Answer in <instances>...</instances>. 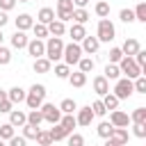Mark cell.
Segmentation results:
<instances>
[{
  "instance_id": "cell-30",
  "label": "cell",
  "mask_w": 146,
  "mask_h": 146,
  "mask_svg": "<svg viewBox=\"0 0 146 146\" xmlns=\"http://www.w3.org/2000/svg\"><path fill=\"white\" fill-rule=\"evenodd\" d=\"M130 123H146V107H135L130 114Z\"/></svg>"
},
{
  "instance_id": "cell-23",
  "label": "cell",
  "mask_w": 146,
  "mask_h": 146,
  "mask_svg": "<svg viewBox=\"0 0 146 146\" xmlns=\"http://www.w3.org/2000/svg\"><path fill=\"white\" fill-rule=\"evenodd\" d=\"M52 68V62L50 59H46V57H36L34 59V71L36 73H48Z\"/></svg>"
},
{
  "instance_id": "cell-55",
  "label": "cell",
  "mask_w": 146,
  "mask_h": 146,
  "mask_svg": "<svg viewBox=\"0 0 146 146\" xmlns=\"http://www.w3.org/2000/svg\"><path fill=\"white\" fill-rule=\"evenodd\" d=\"M5 98H7V91H2V89H0V103H2Z\"/></svg>"
},
{
  "instance_id": "cell-1",
  "label": "cell",
  "mask_w": 146,
  "mask_h": 146,
  "mask_svg": "<svg viewBox=\"0 0 146 146\" xmlns=\"http://www.w3.org/2000/svg\"><path fill=\"white\" fill-rule=\"evenodd\" d=\"M62 52H64V41H62V36H50V39L46 41V52H43V57L50 59V62H57V59H62Z\"/></svg>"
},
{
  "instance_id": "cell-25",
  "label": "cell",
  "mask_w": 146,
  "mask_h": 146,
  "mask_svg": "<svg viewBox=\"0 0 146 146\" xmlns=\"http://www.w3.org/2000/svg\"><path fill=\"white\" fill-rule=\"evenodd\" d=\"M66 32V25L62 23V21H52V23H48V34H52V36H62Z\"/></svg>"
},
{
  "instance_id": "cell-57",
  "label": "cell",
  "mask_w": 146,
  "mask_h": 146,
  "mask_svg": "<svg viewBox=\"0 0 146 146\" xmlns=\"http://www.w3.org/2000/svg\"><path fill=\"white\" fill-rule=\"evenodd\" d=\"M0 146H5V139H0Z\"/></svg>"
},
{
  "instance_id": "cell-5",
  "label": "cell",
  "mask_w": 146,
  "mask_h": 146,
  "mask_svg": "<svg viewBox=\"0 0 146 146\" xmlns=\"http://www.w3.org/2000/svg\"><path fill=\"white\" fill-rule=\"evenodd\" d=\"M114 36H116V30H114L112 21H110V18H100V21H98V34H96V39L110 43Z\"/></svg>"
},
{
  "instance_id": "cell-8",
  "label": "cell",
  "mask_w": 146,
  "mask_h": 146,
  "mask_svg": "<svg viewBox=\"0 0 146 146\" xmlns=\"http://www.w3.org/2000/svg\"><path fill=\"white\" fill-rule=\"evenodd\" d=\"M110 123H112L114 128H128V123H130V114H125V112H121V110H112V114H110Z\"/></svg>"
},
{
  "instance_id": "cell-22",
  "label": "cell",
  "mask_w": 146,
  "mask_h": 146,
  "mask_svg": "<svg viewBox=\"0 0 146 146\" xmlns=\"http://www.w3.org/2000/svg\"><path fill=\"white\" fill-rule=\"evenodd\" d=\"M11 46H14V48H18V50H21V48H25V46H27V36H25V32L16 30V32L11 34Z\"/></svg>"
},
{
  "instance_id": "cell-6",
  "label": "cell",
  "mask_w": 146,
  "mask_h": 146,
  "mask_svg": "<svg viewBox=\"0 0 146 146\" xmlns=\"http://www.w3.org/2000/svg\"><path fill=\"white\" fill-rule=\"evenodd\" d=\"M119 100L121 98H130L132 94H135V87H132V80L130 78H119L116 80V84H114V91H112Z\"/></svg>"
},
{
  "instance_id": "cell-56",
  "label": "cell",
  "mask_w": 146,
  "mask_h": 146,
  "mask_svg": "<svg viewBox=\"0 0 146 146\" xmlns=\"http://www.w3.org/2000/svg\"><path fill=\"white\" fill-rule=\"evenodd\" d=\"M105 146H116V144H112V141H110V139H107V141H105Z\"/></svg>"
},
{
  "instance_id": "cell-13",
  "label": "cell",
  "mask_w": 146,
  "mask_h": 146,
  "mask_svg": "<svg viewBox=\"0 0 146 146\" xmlns=\"http://www.w3.org/2000/svg\"><path fill=\"white\" fill-rule=\"evenodd\" d=\"M94 91H96L98 96H105V94L110 91V80H107L105 75H96V78H94Z\"/></svg>"
},
{
  "instance_id": "cell-51",
  "label": "cell",
  "mask_w": 146,
  "mask_h": 146,
  "mask_svg": "<svg viewBox=\"0 0 146 146\" xmlns=\"http://www.w3.org/2000/svg\"><path fill=\"white\" fill-rule=\"evenodd\" d=\"M11 110H14V103H11L9 98H5V100L0 103V112H5V114H9Z\"/></svg>"
},
{
  "instance_id": "cell-52",
  "label": "cell",
  "mask_w": 146,
  "mask_h": 146,
  "mask_svg": "<svg viewBox=\"0 0 146 146\" xmlns=\"http://www.w3.org/2000/svg\"><path fill=\"white\" fill-rule=\"evenodd\" d=\"M16 7V0H0V9L2 11H9V9H14Z\"/></svg>"
},
{
  "instance_id": "cell-19",
  "label": "cell",
  "mask_w": 146,
  "mask_h": 146,
  "mask_svg": "<svg viewBox=\"0 0 146 146\" xmlns=\"http://www.w3.org/2000/svg\"><path fill=\"white\" fill-rule=\"evenodd\" d=\"M68 82H71V87H84L87 84V73H82V71H75V73H71L68 78H66Z\"/></svg>"
},
{
  "instance_id": "cell-32",
  "label": "cell",
  "mask_w": 146,
  "mask_h": 146,
  "mask_svg": "<svg viewBox=\"0 0 146 146\" xmlns=\"http://www.w3.org/2000/svg\"><path fill=\"white\" fill-rule=\"evenodd\" d=\"M36 144H39V146H52L50 132H48V130H39V132H36Z\"/></svg>"
},
{
  "instance_id": "cell-20",
  "label": "cell",
  "mask_w": 146,
  "mask_h": 146,
  "mask_svg": "<svg viewBox=\"0 0 146 146\" xmlns=\"http://www.w3.org/2000/svg\"><path fill=\"white\" fill-rule=\"evenodd\" d=\"M48 132H50L52 141H62V139H66V137H68V132L62 128V123H52V128H50Z\"/></svg>"
},
{
  "instance_id": "cell-12",
  "label": "cell",
  "mask_w": 146,
  "mask_h": 146,
  "mask_svg": "<svg viewBox=\"0 0 146 146\" xmlns=\"http://www.w3.org/2000/svg\"><path fill=\"white\" fill-rule=\"evenodd\" d=\"M75 121H78V125H91V121H94V112H91V107H89V105H87V107H80Z\"/></svg>"
},
{
  "instance_id": "cell-40",
  "label": "cell",
  "mask_w": 146,
  "mask_h": 146,
  "mask_svg": "<svg viewBox=\"0 0 146 146\" xmlns=\"http://www.w3.org/2000/svg\"><path fill=\"white\" fill-rule=\"evenodd\" d=\"M135 21L146 23V2H139V5H137V9H135Z\"/></svg>"
},
{
  "instance_id": "cell-43",
  "label": "cell",
  "mask_w": 146,
  "mask_h": 146,
  "mask_svg": "<svg viewBox=\"0 0 146 146\" xmlns=\"http://www.w3.org/2000/svg\"><path fill=\"white\" fill-rule=\"evenodd\" d=\"M132 59H135V64H137V66H141V68H144V66H146V50H141V48H139V50L132 55Z\"/></svg>"
},
{
  "instance_id": "cell-27",
  "label": "cell",
  "mask_w": 146,
  "mask_h": 146,
  "mask_svg": "<svg viewBox=\"0 0 146 146\" xmlns=\"http://www.w3.org/2000/svg\"><path fill=\"white\" fill-rule=\"evenodd\" d=\"M107 80H119L121 78V71H119V64H107L105 66V73H103Z\"/></svg>"
},
{
  "instance_id": "cell-45",
  "label": "cell",
  "mask_w": 146,
  "mask_h": 146,
  "mask_svg": "<svg viewBox=\"0 0 146 146\" xmlns=\"http://www.w3.org/2000/svg\"><path fill=\"white\" fill-rule=\"evenodd\" d=\"M96 14H98L100 18H107V16H110V5H107V2H98V5H96Z\"/></svg>"
},
{
  "instance_id": "cell-50",
  "label": "cell",
  "mask_w": 146,
  "mask_h": 146,
  "mask_svg": "<svg viewBox=\"0 0 146 146\" xmlns=\"http://www.w3.org/2000/svg\"><path fill=\"white\" fill-rule=\"evenodd\" d=\"M9 146H27V139H25L23 135H21V137H18V135H14V137L9 139Z\"/></svg>"
},
{
  "instance_id": "cell-21",
  "label": "cell",
  "mask_w": 146,
  "mask_h": 146,
  "mask_svg": "<svg viewBox=\"0 0 146 146\" xmlns=\"http://www.w3.org/2000/svg\"><path fill=\"white\" fill-rule=\"evenodd\" d=\"M71 21H75V23L84 25V23L89 21V11H87L84 7H78V9H73V14H71Z\"/></svg>"
},
{
  "instance_id": "cell-9",
  "label": "cell",
  "mask_w": 146,
  "mask_h": 146,
  "mask_svg": "<svg viewBox=\"0 0 146 146\" xmlns=\"http://www.w3.org/2000/svg\"><path fill=\"white\" fill-rule=\"evenodd\" d=\"M27 52L36 59V57H43V52H46V43H43V39H32V41H27Z\"/></svg>"
},
{
  "instance_id": "cell-58",
  "label": "cell",
  "mask_w": 146,
  "mask_h": 146,
  "mask_svg": "<svg viewBox=\"0 0 146 146\" xmlns=\"http://www.w3.org/2000/svg\"><path fill=\"white\" fill-rule=\"evenodd\" d=\"M16 2H30V0H16Z\"/></svg>"
},
{
  "instance_id": "cell-7",
  "label": "cell",
  "mask_w": 146,
  "mask_h": 146,
  "mask_svg": "<svg viewBox=\"0 0 146 146\" xmlns=\"http://www.w3.org/2000/svg\"><path fill=\"white\" fill-rule=\"evenodd\" d=\"M41 114H43V121H48V123H59V119H62V112H59V107H55L52 103H41Z\"/></svg>"
},
{
  "instance_id": "cell-11",
  "label": "cell",
  "mask_w": 146,
  "mask_h": 146,
  "mask_svg": "<svg viewBox=\"0 0 146 146\" xmlns=\"http://www.w3.org/2000/svg\"><path fill=\"white\" fill-rule=\"evenodd\" d=\"M80 48H82V52H87V55H94V52L100 48V41H98L96 36H89V34H87V36L82 39V46H80Z\"/></svg>"
},
{
  "instance_id": "cell-26",
  "label": "cell",
  "mask_w": 146,
  "mask_h": 146,
  "mask_svg": "<svg viewBox=\"0 0 146 146\" xmlns=\"http://www.w3.org/2000/svg\"><path fill=\"white\" fill-rule=\"evenodd\" d=\"M59 123H62V128H64L68 135H71V132H73V128L78 125V121H75V116H73V114H64V116L59 119Z\"/></svg>"
},
{
  "instance_id": "cell-38",
  "label": "cell",
  "mask_w": 146,
  "mask_h": 146,
  "mask_svg": "<svg viewBox=\"0 0 146 146\" xmlns=\"http://www.w3.org/2000/svg\"><path fill=\"white\" fill-rule=\"evenodd\" d=\"M91 112H94V116H105L107 114V110H105V105H103V100H94L91 105Z\"/></svg>"
},
{
  "instance_id": "cell-14",
  "label": "cell",
  "mask_w": 146,
  "mask_h": 146,
  "mask_svg": "<svg viewBox=\"0 0 146 146\" xmlns=\"http://www.w3.org/2000/svg\"><path fill=\"white\" fill-rule=\"evenodd\" d=\"M9 123H11L14 128H23V125L27 123V114L21 112V110H11V112H9Z\"/></svg>"
},
{
  "instance_id": "cell-17",
  "label": "cell",
  "mask_w": 146,
  "mask_h": 146,
  "mask_svg": "<svg viewBox=\"0 0 146 146\" xmlns=\"http://www.w3.org/2000/svg\"><path fill=\"white\" fill-rule=\"evenodd\" d=\"M139 48H141V46H139V41H137V39H125V43L121 46V52H123L125 57H132Z\"/></svg>"
},
{
  "instance_id": "cell-31",
  "label": "cell",
  "mask_w": 146,
  "mask_h": 146,
  "mask_svg": "<svg viewBox=\"0 0 146 146\" xmlns=\"http://www.w3.org/2000/svg\"><path fill=\"white\" fill-rule=\"evenodd\" d=\"M112 128H114V125H112L110 121H100V123H98V128H96V132H98V137L107 139V137H110V132H112Z\"/></svg>"
},
{
  "instance_id": "cell-53",
  "label": "cell",
  "mask_w": 146,
  "mask_h": 146,
  "mask_svg": "<svg viewBox=\"0 0 146 146\" xmlns=\"http://www.w3.org/2000/svg\"><path fill=\"white\" fill-rule=\"evenodd\" d=\"M7 21H9V16H7V11H2V9H0V30H2L5 25H7Z\"/></svg>"
},
{
  "instance_id": "cell-48",
  "label": "cell",
  "mask_w": 146,
  "mask_h": 146,
  "mask_svg": "<svg viewBox=\"0 0 146 146\" xmlns=\"http://www.w3.org/2000/svg\"><path fill=\"white\" fill-rule=\"evenodd\" d=\"M121 57H123L121 48H112V50H110V64H119V62H121Z\"/></svg>"
},
{
  "instance_id": "cell-54",
  "label": "cell",
  "mask_w": 146,
  "mask_h": 146,
  "mask_svg": "<svg viewBox=\"0 0 146 146\" xmlns=\"http://www.w3.org/2000/svg\"><path fill=\"white\" fill-rule=\"evenodd\" d=\"M89 0H73V7H87Z\"/></svg>"
},
{
  "instance_id": "cell-46",
  "label": "cell",
  "mask_w": 146,
  "mask_h": 146,
  "mask_svg": "<svg viewBox=\"0 0 146 146\" xmlns=\"http://www.w3.org/2000/svg\"><path fill=\"white\" fill-rule=\"evenodd\" d=\"M73 0H57V11H73Z\"/></svg>"
},
{
  "instance_id": "cell-24",
  "label": "cell",
  "mask_w": 146,
  "mask_h": 146,
  "mask_svg": "<svg viewBox=\"0 0 146 146\" xmlns=\"http://www.w3.org/2000/svg\"><path fill=\"white\" fill-rule=\"evenodd\" d=\"M39 23H43V25H48V23H52L55 21V11L50 9V7H43V9H39Z\"/></svg>"
},
{
  "instance_id": "cell-4",
  "label": "cell",
  "mask_w": 146,
  "mask_h": 146,
  "mask_svg": "<svg viewBox=\"0 0 146 146\" xmlns=\"http://www.w3.org/2000/svg\"><path fill=\"white\" fill-rule=\"evenodd\" d=\"M62 57H64V64H68V66L78 64L80 57H82V48H80V43H75V41L64 43V52H62Z\"/></svg>"
},
{
  "instance_id": "cell-47",
  "label": "cell",
  "mask_w": 146,
  "mask_h": 146,
  "mask_svg": "<svg viewBox=\"0 0 146 146\" xmlns=\"http://www.w3.org/2000/svg\"><path fill=\"white\" fill-rule=\"evenodd\" d=\"M119 18H121L123 23H132V21H135V11H132V9H121Z\"/></svg>"
},
{
  "instance_id": "cell-18",
  "label": "cell",
  "mask_w": 146,
  "mask_h": 146,
  "mask_svg": "<svg viewBox=\"0 0 146 146\" xmlns=\"http://www.w3.org/2000/svg\"><path fill=\"white\" fill-rule=\"evenodd\" d=\"M25 94H27L25 89H21V87H11V89L7 91V98H9L14 105H18V103H23V100H25Z\"/></svg>"
},
{
  "instance_id": "cell-36",
  "label": "cell",
  "mask_w": 146,
  "mask_h": 146,
  "mask_svg": "<svg viewBox=\"0 0 146 146\" xmlns=\"http://www.w3.org/2000/svg\"><path fill=\"white\" fill-rule=\"evenodd\" d=\"M32 32H34L36 39H43V36H48V25H43V23H34V25H32Z\"/></svg>"
},
{
  "instance_id": "cell-42",
  "label": "cell",
  "mask_w": 146,
  "mask_h": 146,
  "mask_svg": "<svg viewBox=\"0 0 146 146\" xmlns=\"http://www.w3.org/2000/svg\"><path fill=\"white\" fill-rule=\"evenodd\" d=\"M9 62H11V50L5 48V46H0V66H7Z\"/></svg>"
},
{
  "instance_id": "cell-29",
  "label": "cell",
  "mask_w": 146,
  "mask_h": 146,
  "mask_svg": "<svg viewBox=\"0 0 146 146\" xmlns=\"http://www.w3.org/2000/svg\"><path fill=\"white\" fill-rule=\"evenodd\" d=\"M75 110H78V105H75L73 98H64L62 105H59V112H62V114H73Z\"/></svg>"
},
{
  "instance_id": "cell-39",
  "label": "cell",
  "mask_w": 146,
  "mask_h": 146,
  "mask_svg": "<svg viewBox=\"0 0 146 146\" xmlns=\"http://www.w3.org/2000/svg\"><path fill=\"white\" fill-rule=\"evenodd\" d=\"M36 132H39L36 125H30V123L23 125V137H25V139H36Z\"/></svg>"
},
{
  "instance_id": "cell-16",
  "label": "cell",
  "mask_w": 146,
  "mask_h": 146,
  "mask_svg": "<svg viewBox=\"0 0 146 146\" xmlns=\"http://www.w3.org/2000/svg\"><path fill=\"white\" fill-rule=\"evenodd\" d=\"M68 36L78 43V41H82L84 36H87V30H84V25H80V23H73L71 27H68Z\"/></svg>"
},
{
  "instance_id": "cell-28",
  "label": "cell",
  "mask_w": 146,
  "mask_h": 146,
  "mask_svg": "<svg viewBox=\"0 0 146 146\" xmlns=\"http://www.w3.org/2000/svg\"><path fill=\"white\" fill-rule=\"evenodd\" d=\"M103 105H105V110H116V107H119V98H116L112 91H107V94L103 96Z\"/></svg>"
},
{
  "instance_id": "cell-10",
  "label": "cell",
  "mask_w": 146,
  "mask_h": 146,
  "mask_svg": "<svg viewBox=\"0 0 146 146\" xmlns=\"http://www.w3.org/2000/svg\"><path fill=\"white\" fill-rule=\"evenodd\" d=\"M107 139L112 144H116V146H125L128 144V130L125 128H112V132H110Z\"/></svg>"
},
{
  "instance_id": "cell-15",
  "label": "cell",
  "mask_w": 146,
  "mask_h": 146,
  "mask_svg": "<svg viewBox=\"0 0 146 146\" xmlns=\"http://www.w3.org/2000/svg\"><path fill=\"white\" fill-rule=\"evenodd\" d=\"M14 23H16V30L25 32V30H32V25H34V18H32L30 14H18V18H16Z\"/></svg>"
},
{
  "instance_id": "cell-49",
  "label": "cell",
  "mask_w": 146,
  "mask_h": 146,
  "mask_svg": "<svg viewBox=\"0 0 146 146\" xmlns=\"http://www.w3.org/2000/svg\"><path fill=\"white\" fill-rule=\"evenodd\" d=\"M132 132H135V137L144 139V137H146V123H135V125H132Z\"/></svg>"
},
{
  "instance_id": "cell-2",
  "label": "cell",
  "mask_w": 146,
  "mask_h": 146,
  "mask_svg": "<svg viewBox=\"0 0 146 146\" xmlns=\"http://www.w3.org/2000/svg\"><path fill=\"white\" fill-rule=\"evenodd\" d=\"M43 98H46V87L43 84H32L30 91L25 94V103H27L30 110H39L41 103H43Z\"/></svg>"
},
{
  "instance_id": "cell-44",
  "label": "cell",
  "mask_w": 146,
  "mask_h": 146,
  "mask_svg": "<svg viewBox=\"0 0 146 146\" xmlns=\"http://www.w3.org/2000/svg\"><path fill=\"white\" fill-rule=\"evenodd\" d=\"M68 146H84V137L78 135V132H71L68 135Z\"/></svg>"
},
{
  "instance_id": "cell-33",
  "label": "cell",
  "mask_w": 146,
  "mask_h": 146,
  "mask_svg": "<svg viewBox=\"0 0 146 146\" xmlns=\"http://www.w3.org/2000/svg\"><path fill=\"white\" fill-rule=\"evenodd\" d=\"M55 75H57L59 80H66V78L71 75V66H68V64H55Z\"/></svg>"
},
{
  "instance_id": "cell-37",
  "label": "cell",
  "mask_w": 146,
  "mask_h": 146,
  "mask_svg": "<svg viewBox=\"0 0 146 146\" xmlns=\"http://www.w3.org/2000/svg\"><path fill=\"white\" fill-rule=\"evenodd\" d=\"M78 66H80L82 73H89V71H94V59H91V57H80Z\"/></svg>"
},
{
  "instance_id": "cell-34",
  "label": "cell",
  "mask_w": 146,
  "mask_h": 146,
  "mask_svg": "<svg viewBox=\"0 0 146 146\" xmlns=\"http://www.w3.org/2000/svg\"><path fill=\"white\" fill-rule=\"evenodd\" d=\"M41 121H43V114H41V110H30V114H27V123L39 128V123H41Z\"/></svg>"
},
{
  "instance_id": "cell-3",
  "label": "cell",
  "mask_w": 146,
  "mask_h": 146,
  "mask_svg": "<svg viewBox=\"0 0 146 146\" xmlns=\"http://www.w3.org/2000/svg\"><path fill=\"white\" fill-rule=\"evenodd\" d=\"M119 71H121L125 78H130V80H135V78L144 75V73H141L144 68H141V66H137V64H135V59H132V57H125V55H123V57H121V62H119Z\"/></svg>"
},
{
  "instance_id": "cell-41",
  "label": "cell",
  "mask_w": 146,
  "mask_h": 146,
  "mask_svg": "<svg viewBox=\"0 0 146 146\" xmlns=\"http://www.w3.org/2000/svg\"><path fill=\"white\" fill-rule=\"evenodd\" d=\"M132 87H135V91H137V94H146V78H144V75H139V78H135V82H132Z\"/></svg>"
},
{
  "instance_id": "cell-59",
  "label": "cell",
  "mask_w": 146,
  "mask_h": 146,
  "mask_svg": "<svg viewBox=\"0 0 146 146\" xmlns=\"http://www.w3.org/2000/svg\"><path fill=\"white\" fill-rule=\"evenodd\" d=\"M0 46H2V32H0Z\"/></svg>"
},
{
  "instance_id": "cell-35",
  "label": "cell",
  "mask_w": 146,
  "mask_h": 146,
  "mask_svg": "<svg viewBox=\"0 0 146 146\" xmlns=\"http://www.w3.org/2000/svg\"><path fill=\"white\" fill-rule=\"evenodd\" d=\"M14 135H16V132H14V125H11V123H2V125H0V139L9 141Z\"/></svg>"
}]
</instances>
